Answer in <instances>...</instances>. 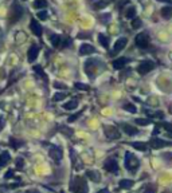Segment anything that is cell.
I'll return each instance as SVG.
<instances>
[{
  "instance_id": "cell-20",
  "label": "cell",
  "mask_w": 172,
  "mask_h": 193,
  "mask_svg": "<svg viewBox=\"0 0 172 193\" xmlns=\"http://www.w3.org/2000/svg\"><path fill=\"white\" fill-rule=\"evenodd\" d=\"M133 181L132 180H127V178H124V180L120 181V188H122V189H131L132 187H133Z\"/></svg>"
},
{
  "instance_id": "cell-13",
  "label": "cell",
  "mask_w": 172,
  "mask_h": 193,
  "mask_svg": "<svg viewBox=\"0 0 172 193\" xmlns=\"http://www.w3.org/2000/svg\"><path fill=\"white\" fill-rule=\"evenodd\" d=\"M127 38H120L116 40L114 43V48H113V52H112V55H116L117 52H120L121 50H124L125 46H127Z\"/></svg>"
},
{
  "instance_id": "cell-7",
  "label": "cell",
  "mask_w": 172,
  "mask_h": 193,
  "mask_svg": "<svg viewBox=\"0 0 172 193\" xmlns=\"http://www.w3.org/2000/svg\"><path fill=\"white\" fill-rule=\"evenodd\" d=\"M155 69V63H153L152 60H143L140 64H139V67H137V71L141 74V75H144V74L149 73L151 70Z\"/></svg>"
},
{
  "instance_id": "cell-36",
  "label": "cell",
  "mask_w": 172,
  "mask_h": 193,
  "mask_svg": "<svg viewBox=\"0 0 172 193\" xmlns=\"http://www.w3.org/2000/svg\"><path fill=\"white\" fill-rule=\"evenodd\" d=\"M81 115H82V111H80V113H77V114H74V115H71V117H69L67 121H69V122H74V121H77Z\"/></svg>"
},
{
  "instance_id": "cell-22",
  "label": "cell",
  "mask_w": 172,
  "mask_h": 193,
  "mask_svg": "<svg viewBox=\"0 0 172 193\" xmlns=\"http://www.w3.org/2000/svg\"><path fill=\"white\" fill-rule=\"evenodd\" d=\"M34 71H35V73L38 74V75L42 78V79H43L46 83H47V75H46V74L43 73V69H42L41 66H34Z\"/></svg>"
},
{
  "instance_id": "cell-25",
  "label": "cell",
  "mask_w": 172,
  "mask_h": 193,
  "mask_svg": "<svg viewBox=\"0 0 172 193\" xmlns=\"http://www.w3.org/2000/svg\"><path fill=\"white\" fill-rule=\"evenodd\" d=\"M50 40H51V43H53V46H54V47H58V46L61 45V36H59V35H57V34L51 35Z\"/></svg>"
},
{
  "instance_id": "cell-41",
  "label": "cell",
  "mask_w": 172,
  "mask_h": 193,
  "mask_svg": "<svg viewBox=\"0 0 172 193\" xmlns=\"http://www.w3.org/2000/svg\"><path fill=\"white\" fill-rule=\"evenodd\" d=\"M61 129H62V131H63V133H67V134H69V136H71V134H73V130H71V129H69V127H66V126H62L61 127Z\"/></svg>"
},
{
  "instance_id": "cell-32",
  "label": "cell",
  "mask_w": 172,
  "mask_h": 193,
  "mask_svg": "<svg viewBox=\"0 0 172 193\" xmlns=\"http://www.w3.org/2000/svg\"><path fill=\"white\" fill-rule=\"evenodd\" d=\"M74 87L78 90H89V86L85 85V83H80V82H75L74 83Z\"/></svg>"
},
{
  "instance_id": "cell-24",
  "label": "cell",
  "mask_w": 172,
  "mask_h": 193,
  "mask_svg": "<svg viewBox=\"0 0 172 193\" xmlns=\"http://www.w3.org/2000/svg\"><path fill=\"white\" fill-rule=\"evenodd\" d=\"M77 106H78V101L73 99V101L65 103L63 105V109H66V110H73V109H77Z\"/></svg>"
},
{
  "instance_id": "cell-21",
  "label": "cell",
  "mask_w": 172,
  "mask_h": 193,
  "mask_svg": "<svg viewBox=\"0 0 172 193\" xmlns=\"http://www.w3.org/2000/svg\"><path fill=\"white\" fill-rule=\"evenodd\" d=\"M98 40H100V43L102 45V47L104 48L109 47V38L108 36H105L104 34H98Z\"/></svg>"
},
{
  "instance_id": "cell-15",
  "label": "cell",
  "mask_w": 172,
  "mask_h": 193,
  "mask_svg": "<svg viewBox=\"0 0 172 193\" xmlns=\"http://www.w3.org/2000/svg\"><path fill=\"white\" fill-rule=\"evenodd\" d=\"M128 62H129V59H128V58L121 57V58H118V59L113 60L112 66H113V69H114V70H121L124 66H127Z\"/></svg>"
},
{
  "instance_id": "cell-9",
  "label": "cell",
  "mask_w": 172,
  "mask_h": 193,
  "mask_svg": "<svg viewBox=\"0 0 172 193\" xmlns=\"http://www.w3.org/2000/svg\"><path fill=\"white\" fill-rule=\"evenodd\" d=\"M105 129V136L108 137V139H117L120 138V131L117 130V127L108 125V126H104Z\"/></svg>"
},
{
  "instance_id": "cell-31",
  "label": "cell",
  "mask_w": 172,
  "mask_h": 193,
  "mask_svg": "<svg viewBox=\"0 0 172 193\" xmlns=\"http://www.w3.org/2000/svg\"><path fill=\"white\" fill-rule=\"evenodd\" d=\"M151 122H152V119H141V118L136 119V124L140 125V126H147V125H149Z\"/></svg>"
},
{
  "instance_id": "cell-16",
  "label": "cell",
  "mask_w": 172,
  "mask_h": 193,
  "mask_svg": "<svg viewBox=\"0 0 172 193\" xmlns=\"http://www.w3.org/2000/svg\"><path fill=\"white\" fill-rule=\"evenodd\" d=\"M96 48L93 47L92 45H82L80 48V55H90V54H94L96 52Z\"/></svg>"
},
{
  "instance_id": "cell-6",
  "label": "cell",
  "mask_w": 172,
  "mask_h": 193,
  "mask_svg": "<svg viewBox=\"0 0 172 193\" xmlns=\"http://www.w3.org/2000/svg\"><path fill=\"white\" fill-rule=\"evenodd\" d=\"M136 46L140 48H147L149 46V35L148 32H141L136 36Z\"/></svg>"
},
{
  "instance_id": "cell-10",
  "label": "cell",
  "mask_w": 172,
  "mask_h": 193,
  "mask_svg": "<svg viewBox=\"0 0 172 193\" xmlns=\"http://www.w3.org/2000/svg\"><path fill=\"white\" fill-rule=\"evenodd\" d=\"M38 54H39V46L32 45L31 47L28 48V52H27V59H28L30 63H32V62L38 58Z\"/></svg>"
},
{
  "instance_id": "cell-46",
  "label": "cell",
  "mask_w": 172,
  "mask_h": 193,
  "mask_svg": "<svg viewBox=\"0 0 172 193\" xmlns=\"http://www.w3.org/2000/svg\"><path fill=\"white\" fill-rule=\"evenodd\" d=\"M61 193H65V192H61Z\"/></svg>"
},
{
  "instance_id": "cell-19",
  "label": "cell",
  "mask_w": 172,
  "mask_h": 193,
  "mask_svg": "<svg viewBox=\"0 0 172 193\" xmlns=\"http://www.w3.org/2000/svg\"><path fill=\"white\" fill-rule=\"evenodd\" d=\"M160 13H161V16L163 18H166V19H169L172 16V8L169 6H167V7H163L161 8V11H160Z\"/></svg>"
},
{
  "instance_id": "cell-45",
  "label": "cell",
  "mask_w": 172,
  "mask_h": 193,
  "mask_svg": "<svg viewBox=\"0 0 172 193\" xmlns=\"http://www.w3.org/2000/svg\"><path fill=\"white\" fill-rule=\"evenodd\" d=\"M163 193H168V192H163Z\"/></svg>"
},
{
  "instance_id": "cell-12",
  "label": "cell",
  "mask_w": 172,
  "mask_h": 193,
  "mask_svg": "<svg viewBox=\"0 0 172 193\" xmlns=\"http://www.w3.org/2000/svg\"><path fill=\"white\" fill-rule=\"evenodd\" d=\"M30 30L32 31V34L35 35V36H41L42 32H43V28H42L41 23H38L35 19H32L30 22Z\"/></svg>"
},
{
  "instance_id": "cell-37",
  "label": "cell",
  "mask_w": 172,
  "mask_h": 193,
  "mask_svg": "<svg viewBox=\"0 0 172 193\" xmlns=\"http://www.w3.org/2000/svg\"><path fill=\"white\" fill-rule=\"evenodd\" d=\"M38 18H39V19H42V20H46V19H47V12L42 10L41 12H38Z\"/></svg>"
},
{
  "instance_id": "cell-39",
  "label": "cell",
  "mask_w": 172,
  "mask_h": 193,
  "mask_svg": "<svg viewBox=\"0 0 172 193\" xmlns=\"http://www.w3.org/2000/svg\"><path fill=\"white\" fill-rule=\"evenodd\" d=\"M54 86L57 87V89H65V90L67 89L66 85H63V83H59V82H54Z\"/></svg>"
},
{
  "instance_id": "cell-29",
  "label": "cell",
  "mask_w": 172,
  "mask_h": 193,
  "mask_svg": "<svg viewBox=\"0 0 172 193\" xmlns=\"http://www.w3.org/2000/svg\"><path fill=\"white\" fill-rule=\"evenodd\" d=\"M141 25H143V20H141L140 18H136V19H133V22H132V27H133L134 30L140 28Z\"/></svg>"
},
{
  "instance_id": "cell-4",
  "label": "cell",
  "mask_w": 172,
  "mask_h": 193,
  "mask_svg": "<svg viewBox=\"0 0 172 193\" xmlns=\"http://www.w3.org/2000/svg\"><path fill=\"white\" fill-rule=\"evenodd\" d=\"M100 63H102V60H100V59H87L85 62V73L87 74L92 79H94L96 74L98 73L97 64H100Z\"/></svg>"
},
{
  "instance_id": "cell-28",
  "label": "cell",
  "mask_w": 172,
  "mask_h": 193,
  "mask_svg": "<svg viewBox=\"0 0 172 193\" xmlns=\"http://www.w3.org/2000/svg\"><path fill=\"white\" fill-rule=\"evenodd\" d=\"M124 109L127 111H129V113H137V109H136V106H134L133 103H125L124 105Z\"/></svg>"
},
{
  "instance_id": "cell-8",
  "label": "cell",
  "mask_w": 172,
  "mask_h": 193,
  "mask_svg": "<svg viewBox=\"0 0 172 193\" xmlns=\"http://www.w3.org/2000/svg\"><path fill=\"white\" fill-rule=\"evenodd\" d=\"M48 154L55 162H59L63 157V152H62V149L59 146H51L50 150H48Z\"/></svg>"
},
{
  "instance_id": "cell-5",
  "label": "cell",
  "mask_w": 172,
  "mask_h": 193,
  "mask_svg": "<svg viewBox=\"0 0 172 193\" xmlns=\"http://www.w3.org/2000/svg\"><path fill=\"white\" fill-rule=\"evenodd\" d=\"M104 169L108 170L109 173H113V174H118V162L116 161L114 158H108L105 162H104Z\"/></svg>"
},
{
  "instance_id": "cell-14",
  "label": "cell",
  "mask_w": 172,
  "mask_h": 193,
  "mask_svg": "<svg viewBox=\"0 0 172 193\" xmlns=\"http://www.w3.org/2000/svg\"><path fill=\"white\" fill-rule=\"evenodd\" d=\"M120 127L124 130V133L128 134V136H136V134H139V131H140L137 127L132 126V125H128V124H120Z\"/></svg>"
},
{
  "instance_id": "cell-38",
  "label": "cell",
  "mask_w": 172,
  "mask_h": 193,
  "mask_svg": "<svg viewBox=\"0 0 172 193\" xmlns=\"http://www.w3.org/2000/svg\"><path fill=\"white\" fill-rule=\"evenodd\" d=\"M100 19H101V22L104 23V24H108L109 19H110V15H104V16H100Z\"/></svg>"
},
{
  "instance_id": "cell-1",
  "label": "cell",
  "mask_w": 172,
  "mask_h": 193,
  "mask_svg": "<svg viewBox=\"0 0 172 193\" xmlns=\"http://www.w3.org/2000/svg\"><path fill=\"white\" fill-rule=\"evenodd\" d=\"M23 16V7L18 3H14L10 8V15H8V24L14 25L19 22V19Z\"/></svg>"
},
{
  "instance_id": "cell-34",
  "label": "cell",
  "mask_w": 172,
  "mask_h": 193,
  "mask_svg": "<svg viewBox=\"0 0 172 193\" xmlns=\"http://www.w3.org/2000/svg\"><path fill=\"white\" fill-rule=\"evenodd\" d=\"M155 192H156V185H155V184L148 185V187L145 188V190H144V193H155Z\"/></svg>"
},
{
  "instance_id": "cell-40",
  "label": "cell",
  "mask_w": 172,
  "mask_h": 193,
  "mask_svg": "<svg viewBox=\"0 0 172 193\" xmlns=\"http://www.w3.org/2000/svg\"><path fill=\"white\" fill-rule=\"evenodd\" d=\"M11 177H14V170H12V169H10V170L6 173V176H4L6 180H8V178H11Z\"/></svg>"
},
{
  "instance_id": "cell-26",
  "label": "cell",
  "mask_w": 172,
  "mask_h": 193,
  "mask_svg": "<svg viewBox=\"0 0 172 193\" xmlns=\"http://www.w3.org/2000/svg\"><path fill=\"white\" fill-rule=\"evenodd\" d=\"M134 15H136V8H134V7H129V8H127V11H125V16H127L128 19L134 18Z\"/></svg>"
},
{
  "instance_id": "cell-3",
  "label": "cell",
  "mask_w": 172,
  "mask_h": 193,
  "mask_svg": "<svg viewBox=\"0 0 172 193\" xmlns=\"http://www.w3.org/2000/svg\"><path fill=\"white\" fill-rule=\"evenodd\" d=\"M70 189L71 192L74 193H87V184H86V181L83 180V177H75L73 180V182H71L70 185Z\"/></svg>"
},
{
  "instance_id": "cell-43",
  "label": "cell",
  "mask_w": 172,
  "mask_h": 193,
  "mask_svg": "<svg viewBox=\"0 0 172 193\" xmlns=\"http://www.w3.org/2000/svg\"><path fill=\"white\" fill-rule=\"evenodd\" d=\"M4 124H6V119H4V117H0V130L3 129Z\"/></svg>"
},
{
  "instance_id": "cell-33",
  "label": "cell",
  "mask_w": 172,
  "mask_h": 193,
  "mask_svg": "<svg viewBox=\"0 0 172 193\" xmlns=\"http://www.w3.org/2000/svg\"><path fill=\"white\" fill-rule=\"evenodd\" d=\"M63 98H66V94H65V93H57V94H54V101H62V99Z\"/></svg>"
},
{
  "instance_id": "cell-30",
  "label": "cell",
  "mask_w": 172,
  "mask_h": 193,
  "mask_svg": "<svg viewBox=\"0 0 172 193\" xmlns=\"http://www.w3.org/2000/svg\"><path fill=\"white\" fill-rule=\"evenodd\" d=\"M32 6L35 7V8H46L47 7V1H42V0H38L35 3L32 4Z\"/></svg>"
},
{
  "instance_id": "cell-18",
  "label": "cell",
  "mask_w": 172,
  "mask_h": 193,
  "mask_svg": "<svg viewBox=\"0 0 172 193\" xmlns=\"http://www.w3.org/2000/svg\"><path fill=\"white\" fill-rule=\"evenodd\" d=\"M11 160V154L7 150H4V152L0 153V168H3V166H6L7 162Z\"/></svg>"
},
{
  "instance_id": "cell-2",
  "label": "cell",
  "mask_w": 172,
  "mask_h": 193,
  "mask_svg": "<svg viewBox=\"0 0 172 193\" xmlns=\"http://www.w3.org/2000/svg\"><path fill=\"white\" fill-rule=\"evenodd\" d=\"M139 166H140V161L137 160L136 156H134L133 153L127 152V154H125V168H127L129 172L136 173Z\"/></svg>"
},
{
  "instance_id": "cell-27",
  "label": "cell",
  "mask_w": 172,
  "mask_h": 193,
  "mask_svg": "<svg viewBox=\"0 0 172 193\" xmlns=\"http://www.w3.org/2000/svg\"><path fill=\"white\" fill-rule=\"evenodd\" d=\"M10 144L14 146V149H18L19 146L24 145V142H23V141H20V139H16V138H10Z\"/></svg>"
},
{
  "instance_id": "cell-42",
  "label": "cell",
  "mask_w": 172,
  "mask_h": 193,
  "mask_svg": "<svg viewBox=\"0 0 172 193\" xmlns=\"http://www.w3.org/2000/svg\"><path fill=\"white\" fill-rule=\"evenodd\" d=\"M108 4H109V1H104V3H97L94 7H96V8H104V7H106Z\"/></svg>"
},
{
  "instance_id": "cell-35",
  "label": "cell",
  "mask_w": 172,
  "mask_h": 193,
  "mask_svg": "<svg viewBox=\"0 0 172 193\" xmlns=\"http://www.w3.org/2000/svg\"><path fill=\"white\" fill-rule=\"evenodd\" d=\"M23 166H24V160H23L22 157H18V158H16V168L23 169Z\"/></svg>"
},
{
  "instance_id": "cell-23",
  "label": "cell",
  "mask_w": 172,
  "mask_h": 193,
  "mask_svg": "<svg viewBox=\"0 0 172 193\" xmlns=\"http://www.w3.org/2000/svg\"><path fill=\"white\" fill-rule=\"evenodd\" d=\"M131 145L134 149H137V150H141V152H147V149H148L147 144H144V142H132Z\"/></svg>"
},
{
  "instance_id": "cell-17",
  "label": "cell",
  "mask_w": 172,
  "mask_h": 193,
  "mask_svg": "<svg viewBox=\"0 0 172 193\" xmlns=\"http://www.w3.org/2000/svg\"><path fill=\"white\" fill-rule=\"evenodd\" d=\"M86 176L94 182H100L101 181V174L98 170H86Z\"/></svg>"
},
{
  "instance_id": "cell-11",
  "label": "cell",
  "mask_w": 172,
  "mask_h": 193,
  "mask_svg": "<svg viewBox=\"0 0 172 193\" xmlns=\"http://www.w3.org/2000/svg\"><path fill=\"white\" fill-rule=\"evenodd\" d=\"M149 145H151V148H153V149H161V148H166V146H169L171 142L164 141V139H159V138H152Z\"/></svg>"
},
{
  "instance_id": "cell-44",
  "label": "cell",
  "mask_w": 172,
  "mask_h": 193,
  "mask_svg": "<svg viewBox=\"0 0 172 193\" xmlns=\"http://www.w3.org/2000/svg\"><path fill=\"white\" fill-rule=\"evenodd\" d=\"M97 193H109V190L108 189H101V190H98Z\"/></svg>"
}]
</instances>
